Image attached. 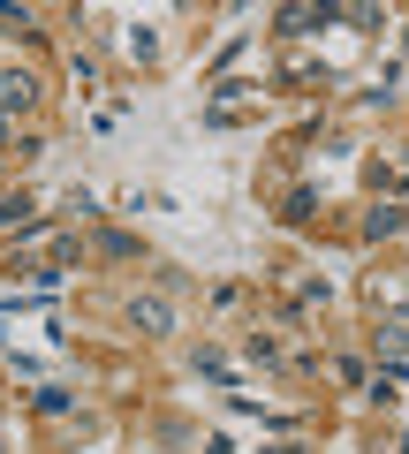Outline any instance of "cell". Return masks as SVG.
Instances as JSON below:
<instances>
[{
  "mask_svg": "<svg viewBox=\"0 0 409 454\" xmlns=\"http://www.w3.org/2000/svg\"><path fill=\"white\" fill-rule=\"evenodd\" d=\"M280 31H319V23H342V8H319V0H303V8H280Z\"/></svg>",
  "mask_w": 409,
  "mask_h": 454,
  "instance_id": "cell-1",
  "label": "cell"
},
{
  "mask_svg": "<svg viewBox=\"0 0 409 454\" xmlns=\"http://www.w3.org/2000/svg\"><path fill=\"white\" fill-rule=\"evenodd\" d=\"M31 98H38V83L23 76V68H8V76H0V106H8V114H23Z\"/></svg>",
  "mask_w": 409,
  "mask_h": 454,
  "instance_id": "cell-2",
  "label": "cell"
},
{
  "mask_svg": "<svg viewBox=\"0 0 409 454\" xmlns=\"http://www.w3.org/2000/svg\"><path fill=\"white\" fill-rule=\"evenodd\" d=\"M130 318H137V325H145V333H175V318H167V303H137V310H130Z\"/></svg>",
  "mask_w": 409,
  "mask_h": 454,
  "instance_id": "cell-3",
  "label": "cell"
},
{
  "mask_svg": "<svg viewBox=\"0 0 409 454\" xmlns=\"http://www.w3.org/2000/svg\"><path fill=\"white\" fill-rule=\"evenodd\" d=\"M364 227H372V235H394V227H409V205H379Z\"/></svg>",
  "mask_w": 409,
  "mask_h": 454,
  "instance_id": "cell-4",
  "label": "cell"
},
{
  "mask_svg": "<svg viewBox=\"0 0 409 454\" xmlns=\"http://www.w3.org/2000/svg\"><path fill=\"white\" fill-rule=\"evenodd\" d=\"M342 23H357V31H379V23H387V8H372V0H357V8H342Z\"/></svg>",
  "mask_w": 409,
  "mask_h": 454,
  "instance_id": "cell-5",
  "label": "cell"
},
{
  "mask_svg": "<svg viewBox=\"0 0 409 454\" xmlns=\"http://www.w3.org/2000/svg\"><path fill=\"white\" fill-rule=\"evenodd\" d=\"M0 227H31V197H0Z\"/></svg>",
  "mask_w": 409,
  "mask_h": 454,
  "instance_id": "cell-6",
  "label": "cell"
},
{
  "mask_svg": "<svg viewBox=\"0 0 409 454\" xmlns=\"http://www.w3.org/2000/svg\"><path fill=\"white\" fill-rule=\"evenodd\" d=\"M379 356H394V364L409 356V333H402V325H387V333H379Z\"/></svg>",
  "mask_w": 409,
  "mask_h": 454,
  "instance_id": "cell-7",
  "label": "cell"
},
{
  "mask_svg": "<svg viewBox=\"0 0 409 454\" xmlns=\"http://www.w3.org/2000/svg\"><path fill=\"white\" fill-rule=\"evenodd\" d=\"M265 454H303V447H265Z\"/></svg>",
  "mask_w": 409,
  "mask_h": 454,
  "instance_id": "cell-8",
  "label": "cell"
},
{
  "mask_svg": "<svg viewBox=\"0 0 409 454\" xmlns=\"http://www.w3.org/2000/svg\"><path fill=\"white\" fill-rule=\"evenodd\" d=\"M0 145H8V121H0Z\"/></svg>",
  "mask_w": 409,
  "mask_h": 454,
  "instance_id": "cell-9",
  "label": "cell"
}]
</instances>
